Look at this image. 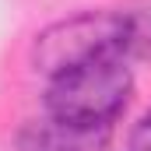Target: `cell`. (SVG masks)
Instances as JSON below:
<instances>
[{"mask_svg": "<svg viewBox=\"0 0 151 151\" xmlns=\"http://www.w3.org/2000/svg\"><path fill=\"white\" fill-rule=\"evenodd\" d=\"M137 91V77L130 60L123 56H99L88 63H77L70 70L46 77L42 88V113L74 127H106L116 123L130 109Z\"/></svg>", "mask_w": 151, "mask_h": 151, "instance_id": "1", "label": "cell"}, {"mask_svg": "<svg viewBox=\"0 0 151 151\" xmlns=\"http://www.w3.org/2000/svg\"><path fill=\"white\" fill-rule=\"evenodd\" d=\"M99 56L130 60V14L127 4L119 7H81L42 25L28 46V63L39 77H53L77 63ZM134 63V60H130Z\"/></svg>", "mask_w": 151, "mask_h": 151, "instance_id": "2", "label": "cell"}, {"mask_svg": "<svg viewBox=\"0 0 151 151\" xmlns=\"http://www.w3.org/2000/svg\"><path fill=\"white\" fill-rule=\"evenodd\" d=\"M113 130L74 127L53 116H32L14 130V151H109Z\"/></svg>", "mask_w": 151, "mask_h": 151, "instance_id": "3", "label": "cell"}, {"mask_svg": "<svg viewBox=\"0 0 151 151\" xmlns=\"http://www.w3.org/2000/svg\"><path fill=\"white\" fill-rule=\"evenodd\" d=\"M130 14V60H151V0L127 4Z\"/></svg>", "mask_w": 151, "mask_h": 151, "instance_id": "4", "label": "cell"}, {"mask_svg": "<svg viewBox=\"0 0 151 151\" xmlns=\"http://www.w3.org/2000/svg\"><path fill=\"white\" fill-rule=\"evenodd\" d=\"M123 151H151V106L134 116V123L127 127Z\"/></svg>", "mask_w": 151, "mask_h": 151, "instance_id": "5", "label": "cell"}]
</instances>
